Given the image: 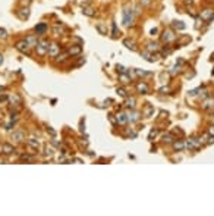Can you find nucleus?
Masks as SVG:
<instances>
[{
    "label": "nucleus",
    "instance_id": "obj_1",
    "mask_svg": "<svg viewBox=\"0 0 214 216\" xmlns=\"http://www.w3.org/2000/svg\"><path fill=\"white\" fill-rule=\"evenodd\" d=\"M135 21V15H134V9L132 7H125L123 9V18H122V22H123V27H132Z\"/></svg>",
    "mask_w": 214,
    "mask_h": 216
},
{
    "label": "nucleus",
    "instance_id": "obj_2",
    "mask_svg": "<svg viewBox=\"0 0 214 216\" xmlns=\"http://www.w3.org/2000/svg\"><path fill=\"white\" fill-rule=\"evenodd\" d=\"M48 47H50V43L47 40H41L37 43V46H35V49H37V53L40 54V56H44V54L48 53Z\"/></svg>",
    "mask_w": 214,
    "mask_h": 216
},
{
    "label": "nucleus",
    "instance_id": "obj_3",
    "mask_svg": "<svg viewBox=\"0 0 214 216\" xmlns=\"http://www.w3.org/2000/svg\"><path fill=\"white\" fill-rule=\"evenodd\" d=\"M201 146H202V143L200 141V138H195V137L189 138V140L185 143V147L189 150H200Z\"/></svg>",
    "mask_w": 214,
    "mask_h": 216
},
{
    "label": "nucleus",
    "instance_id": "obj_4",
    "mask_svg": "<svg viewBox=\"0 0 214 216\" xmlns=\"http://www.w3.org/2000/svg\"><path fill=\"white\" fill-rule=\"evenodd\" d=\"M15 47H16V50H18V52H21V53L29 54V49H31V46H29V44H28L25 40H22V41H18Z\"/></svg>",
    "mask_w": 214,
    "mask_h": 216
},
{
    "label": "nucleus",
    "instance_id": "obj_5",
    "mask_svg": "<svg viewBox=\"0 0 214 216\" xmlns=\"http://www.w3.org/2000/svg\"><path fill=\"white\" fill-rule=\"evenodd\" d=\"M174 38H176V34L172 29H166L164 33L161 34V40L164 41V43H172Z\"/></svg>",
    "mask_w": 214,
    "mask_h": 216
},
{
    "label": "nucleus",
    "instance_id": "obj_6",
    "mask_svg": "<svg viewBox=\"0 0 214 216\" xmlns=\"http://www.w3.org/2000/svg\"><path fill=\"white\" fill-rule=\"evenodd\" d=\"M200 18L202 21H205V22H210V21H213L214 19V14H213V10L211 9H204L202 12L200 14Z\"/></svg>",
    "mask_w": 214,
    "mask_h": 216
},
{
    "label": "nucleus",
    "instance_id": "obj_7",
    "mask_svg": "<svg viewBox=\"0 0 214 216\" xmlns=\"http://www.w3.org/2000/svg\"><path fill=\"white\" fill-rule=\"evenodd\" d=\"M15 151V149H13V146L12 144H7V143H3L2 146H0V153L2 155H6V156H9V155H12Z\"/></svg>",
    "mask_w": 214,
    "mask_h": 216
},
{
    "label": "nucleus",
    "instance_id": "obj_8",
    "mask_svg": "<svg viewBox=\"0 0 214 216\" xmlns=\"http://www.w3.org/2000/svg\"><path fill=\"white\" fill-rule=\"evenodd\" d=\"M60 53V47H59V44H57V43H52V44H50V47H48V56H50V57H56V56H57V54Z\"/></svg>",
    "mask_w": 214,
    "mask_h": 216
},
{
    "label": "nucleus",
    "instance_id": "obj_9",
    "mask_svg": "<svg viewBox=\"0 0 214 216\" xmlns=\"http://www.w3.org/2000/svg\"><path fill=\"white\" fill-rule=\"evenodd\" d=\"M16 15H18V18H19V19H28V18H29V15H31V12H29V7H21L19 10H18V12H16Z\"/></svg>",
    "mask_w": 214,
    "mask_h": 216
},
{
    "label": "nucleus",
    "instance_id": "obj_10",
    "mask_svg": "<svg viewBox=\"0 0 214 216\" xmlns=\"http://www.w3.org/2000/svg\"><path fill=\"white\" fill-rule=\"evenodd\" d=\"M47 29H48V27H47V24H44V22H40V24L35 25V34L37 35H44L47 33Z\"/></svg>",
    "mask_w": 214,
    "mask_h": 216
},
{
    "label": "nucleus",
    "instance_id": "obj_11",
    "mask_svg": "<svg viewBox=\"0 0 214 216\" xmlns=\"http://www.w3.org/2000/svg\"><path fill=\"white\" fill-rule=\"evenodd\" d=\"M81 52H82V47H81L79 44H72L71 47L67 49V54H71V56H76Z\"/></svg>",
    "mask_w": 214,
    "mask_h": 216
},
{
    "label": "nucleus",
    "instance_id": "obj_12",
    "mask_svg": "<svg viewBox=\"0 0 214 216\" xmlns=\"http://www.w3.org/2000/svg\"><path fill=\"white\" fill-rule=\"evenodd\" d=\"M141 119V113L139 112H135L134 109H131V112L128 113V121L131 122H138Z\"/></svg>",
    "mask_w": 214,
    "mask_h": 216
},
{
    "label": "nucleus",
    "instance_id": "obj_13",
    "mask_svg": "<svg viewBox=\"0 0 214 216\" xmlns=\"http://www.w3.org/2000/svg\"><path fill=\"white\" fill-rule=\"evenodd\" d=\"M116 122H117L119 125H126L128 124V115L126 113H123V112H119V113L116 115Z\"/></svg>",
    "mask_w": 214,
    "mask_h": 216
},
{
    "label": "nucleus",
    "instance_id": "obj_14",
    "mask_svg": "<svg viewBox=\"0 0 214 216\" xmlns=\"http://www.w3.org/2000/svg\"><path fill=\"white\" fill-rule=\"evenodd\" d=\"M12 140L16 143H22L25 140V134L22 131H15V132H12Z\"/></svg>",
    "mask_w": 214,
    "mask_h": 216
},
{
    "label": "nucleus",
    "instance_id": "obj_15",
    "mask_svg": "<svg viewBox=\"0 0 214 216\" xmlns=\"http://www.w3.org/2000/svg\"><path fill=\"white\" fill-rule=\"evenodd\" d=\"M202 109H204V110H214V99L213 97H208L207 100L202 103Z\"/></svg>",
    "mask_w": 214,
    "mask_h": 216
},
{
    "label": "nucleus",
    "instance_id": "obj_16",
    "mask_svg": "<svg viewBox=\"0 0 214 216\" xmlns=\"http://www.w3.org/2000/svg\"><path fill=\"white\" fill-rule=\"evenodd\" d=\"M142 56H144V59L145 61H148V62H155L157 59H159V54H154V53H151V52H144L142 53Z\"/></svg>",
    "mask_w": 214,
    "mask_h": 216
},
{
    "label": "nucleus",
    "instance_id": "obj_17",
    "mask_svg": "<svg viewBox=\"0 0 214 216\" xmlns=\"http://www.w3.org/2000/svg\"><path fill=\"white\" fill-rule=\"evenodd\" d=\"M136 90L139 91L141 94H148V91H150V88H148V85L145 82H138L136 84Z\"/></svg>",
    "mask_w": 214,
    "mask_h": 216
},
{
    "label": "nucleus",
    "instance_id": "obj_18",
    "mask_svg": "<svg viewBox=\"0 0 214 216\" xmlns=\"http://www.w3.org/2000/svg\"><path fill=\"white\" fill-rule=\"evenodd\" d=\"M27 144H28V147H29V149L35 150V151L40 149V143L37 141L35 138H29V140H27Z\"/></svg>",
    "mask_w": 214,
    "mask_h": 216
},
{
    "label": "nucleus",
    "instance_id": "obj_19",
    "mask_svg": "<svg viewBox=\"0 0 214 216\" xmlns=\"http://www.w3.org/2000/svg\"><path fill=\"white\" fill-rule=\"evenodd\" d=\"M147 50L151 52V53H153V52H159V50H160V46H159L157 41H150L147 44Z\"/></svg>",
    "mask_w": 214,
    "mask_h": 216
},
{
    "label": "nucleus",
    "instance_id": "obj_20",
    "mask_svg": "<svg viewBox=\"0 0 214 216\" xmlns=\"http://www.w3.org/2000/svg\"><path fill=\"white\" fill-rule=\"evenodd\" d=\"M25 41H27L31 47H35L37 43H38V40H37V34H35V35H28V37H25Z\"/></svg>",
    "mask_w": 214,
    "mask_h": 216
},
{
    "label": "nucleus",
    "instance_id": "obj_21",
    "mask_svg": "<svg viewBox=\"0 0 214 216\" xmlns=\"http://www.w3.org/2000/svg\"><path fill=\"white\" fill-rule=\"evenodd\" d=\"M82 14L87 15V16H94V15H95V10H94L91 6H88V5H84V6H82Z\"/></svg>",
    "mask_w": 214,
    "mask_h": 216
},
{
    "label": "nucleus",
    "instance_id": "obj_22",
    "mask_svg": "<svg viewBox=\"0 0 214 216\" xmlns=\"http://www.w3.org/2000/svg\"><path fill=\"white\" fill-rule=\"evenodd\" d=\"M9 101H10L13 106H19V104H22V100H21V97L18 94L9 96Z\"/></svg>",
    "mask_w": 214,
    "mask_h": 216
},
{
    "label": "nucleus",
    "instance_id": "obj_23",
    "mask_svg": "<svg viewBox=\"0 0 214 216\" xmlns=\"http://www.w3.org/2000/svg\"><path fill=\"white\" fill-rule=\"evenodd\" d=\"M123 44H125L128 49H131L132 52H136V46H135L134 41H131V40H123Z\"/></svg>",
    "mask_w": 214,
    "mask_h": 216
},
{
    "label": "nucleus",
    "instance_id": "obj_24",
    "mask_svg": "<svg viewBox=\"0 0 214 216\" xmlns=\"http://www.w3.org/2000/svg\"><path fill=\"white\" fill-rule=\"evenodd\" d=\"M173 147H174V150H179V151H181V150L185 149V143L181 141V140H178V141L173 143Z\"/></svg>",
    "mask_w": 214,
    "mask_h": 216
},
{
    "label": "nucleus",
    "instance_id": "obj_25",
    "mask_svg": "<svg viewBox=\"0 0 214 216\" xmlns=\"http://www.w3.org/2000/svg\"><path fill=\"white\" fill-rule=\"evenodd\" d=\"M173 140H174L173 134L167 132V134H164V135H163V140H161V141H163V143H173Z\"/></svg>",
    "mask_w": 214,
    "mask_h": 216
},
{
    "label": "nucleus",
    "instance_id": "obj_26",
    "mask_svg": "<svg viewBox=\"0 0 214 216\" xmlns=\"http://www.w3.org/2000/svg\"><path fill=\"white\" fill-rule=\"evenodd\" d=\"M135 103H136V100H135V97H131V99H128L126 100V106L128 109H134L135 108Z\"/></svg>",
    "mask_w": 214,
    "mask_h": 216
},
{
    "label": "nucleus",
    "instance_id": "obj_27",
    "mask_svg": "<svg viewBox=\"0 0 214 216\" xmlns=\"http://www.w3.org/2000/svg\"><path fill=\"white\" fill-rule=\"evenodd\" d=\"M66 57H67V52L66 53H59L57 54V56H56V62H57V63H62V62H65L66 61Z\"/></svg>",
    "mask_w": 214,
    "mask_h": 216
},
{
    "label": "nucleus",
    "instance_id": "obj_28",
    "mask_svg": "<svg viewBox=\"0 0 214 216\" xmlns=\"http://www.w3.org/2000/svg\"><path fill=\"white\" fill-rule=\"evenodd\" d=\"M173 27L176 28V29H185V27H186V25H185L182 21H174V22H173Z\"/></svg>",
    "mask_w": 214,
    "mask_h": 216
},
{
    "label": "nucleus",
    "instance_id": "obj_29",
    "mask_svg": "<svg viewBox=\"0 0 214 216\" xmlns=\"http://www.w3.org/2000/svg\"><path fill=\"white\" fill-rule=\"evenodd\" d=\"M7 38V31L5 28H0V40H6Z\"/></svg>",
    "mask_w": 214,
    "mask_h": 216
},
{
    "label": "nucleus",
    "instance_id": "obj_30",
    "mask_svg": "<svg viewBox=\"0 0 214 216\" xmlns=\"http://www.w3.org/2000/svg\"><path fill=\"white\" fill-rule=\"evenodd\" d=\"M120 81L123 82V84H128V82H131V78H129L126 74H120Z\"/></svg>",
    "mask_w": 214,
    "mask_h": 216
},
{
    "label": "nucleus",
    "instance_id": "obj_31",
    "mask_svg": "<svg viewBox=\"0 0 214 216\" xmlns=\"http://www.w3.org/2000/svg\"><path fill=\"white\" fill-rule=\"evenodd\" d=\"M53 153H54L53 147H50V146H46V151H44V155H46V156H53Z\"/></svg>",
    "mask_w": 214,
    "mask_h": 216
},
{
    "label": "nucleus",
    "instance_id": "obj_32",
    "mask_svg": "<svg viewBox=\"0 0 214 216\" xmlns=\"http://www.w3.org/2000/svg\"><path fill=\"white\" fill-rule=\"evenodd\" d=\"M95 28H97V29H98V31H100V33L103 34V35H104V34H107V29H106V28H104V27H103L101 24H98V25H97V27H95Z\"/></svg>",
    "mask_w": 214,
    "mask_h": 216
},
{
    "label": "nucleus",
    "instance_id": "obj_33",
    "mask_svg": "<svg viewBox=\"0 0 214 216\" xmlns=\"http://www.w3.org/2000/svg\"><path fill=\"white\" fill-rule=\"evenodd\" d=\"M135 74L138 75V77H144V75H150L148 72H144V71H141V69H135Z\"/></svg>",
    "mask_w": 214,
    "mask_h": 216
},
{
    "label": "nucleus",
    "instance_id": "obj_34",
    "mask_svg": "<svg viewBox=\"0 0 214 216\" xmlns=\"http://www.w3.org/2000/svg\"><path fill=\"white\" fill-rule=\"evenodd\" d=\"M157 134H159V129H151V132H150V140L155 138V135Z\"/></svg>",
    "mask_w": 214,
    "mask_h": 216
},
{
    "label": "nucleus",
    "instance_id": "obj_35",
    "mask_svg": "<svg viewBox=\"0 0 214 216\" xmlns=\"http://www.w3.org/2000/svg\"><path fill=\"white\" fill-rule=\"evenodd\" d=\"M53 33L56 34V35H60V34L63 33V29H62V28H59V27H54L53 28Z\"/></svg>",
    "mask_w": 214,
    "mask_h": 216
},
{
    "label": "nucleus",
    "instance_id": "obj_36",
    "mask_svg": "<svg viewBox=\"0 0 214 216\" xmlns=\"http://www.w3.org/2000/svg\"><path fill=\"white\" fill-rule=\"evenodd\" d=\"M21 159L25 160V162H31V160H32V157H31V156H27V155H22L21 156Z\"/></svg>",
    "mask_w": 214,
    "mask_h": 216
},
{
    "label": "nucleus",
    "instance_id": "obj_37",
    "mask_svg": "<svg viewBox=\"0 0 214 216\" xmlns=\"http://www.w3.org/2000/svg\"><path fill=\"white\" fill-rule=\"evenodd\" d=\"M117 94L122 96V97H126V91L123 88H117Z\"/></svg>",
    "mask_w": 214,
    "mask_h": 216
},
{
    "label": "nucleus",
    "instance_id": "obj_38",
    "mask_svg": "<svg viewBox=\"0 0 214 216\" xmlns=\"http://www.w3.org/2000/svg\"><path fill=\"white\" fill-rule=\"evenodd\" d=\"M139 3L142 6H148V5H151V0H139Z\"/></svg>",
    "mask_w": 214,
    "mask_h": 216
},
{
    "label": "nucleus",
    "instance_id": "obj_39",
    "mask_svg": "<svg viewBox=\"0 0 214 216\" xmlns=\"http://www.w3.org/2000/svg\"><path fill=\"white\" fill-rule=\"evenodd\" d=\"M153 112H154V108H151V106H150V108H147V110H145V115L150 116L151 113H153Z\"/></svg>",
    "mask_w": 214,
    "mask_h": 216
},
{
    "label": "nucleus",
    "instance_id": "obj_40",
    "mask_svg": "<svg viewBox=\"0 0 214 216\" xmlns=\"http://www.w3.org/2000/svg\"><path fill=\"white\" fill-rule=\"evenodd\" d=\"M112 28H113V37H117V27H116V24H113Z\"/></svg>",
    "mask_w": 214,
    "mask_h": 216
},
{
    "label": "nucleus",
    "instance_id": "obj_41",
    "mask_svg": "<svg viewBox=\"0 0 214 216\" xmlns=\"http://www.w3.org/2000/svg\"><path fill=\"white\" fill-rule=\"evenodd\" d=\"M29 3H31V0H21V5H22V6H27L28 7Z\"/></svg>",
    "mask_w": 214,
    "mask_h": 216
},
{
    "label": "nucleus",
    "instance_id": "obj_42",
    "mask_svg": "<svg viewBox=\"0 0 214 216\" xmlns=\"http://www.w3.org/2000/svg\"><path fill=\"white\" fill-rule=\"evenodd\" d=\"M9 100V97L7 96H0V103H5V101Z\"/></svg>",
    "mask_w": 214,
    "mask_h": 216
},
{
    "label": "nucleus",
    "instance_id": "obj_43",
    "mask_svg": "<svg viewBox=\"0 0 214 216\" xmlns=\"http://www.w3.org/2000/svg\"><path fill=\"white\" fill-rule=\"evenodd\" d=\"M117 72H120V74H125V68L120 66V65H117Z\"/></svg>",
    "mask_w": 214,
    "mask_h": 216
},
{
    "label": "nucleus",
    "instance_id": "obj_44",
    "mask_svg": "<svg viewBox=\"0 0 214 216\" xmlns=\"http://www.w3.org/2000/svg\"><path fill=\"white\" fill-rule=\"evenodd\" d=\"M186 5H191V6H194V0H183Z\"/></svg>",
    "mask_w": 214,
    "mask_h": 216
},
{
    "label": "nucleus",
    "instance_id": "obj_45",
    "mask_svg": "<svg viewBox=\"0 0 214 216\" xmlns=\"http://www.w3.org/2000/svg\"><path fill=\"white\" fill-rule=\"evenodd\" d=\"M157 33H159V28H153L151 29V35H155Z\"/></svg>",
    "mask_w": 214,
    "mask_h": 216
},
{
    "label": "nucleus",
    "instance_id": "obj_46",
    "mask_svg": "<svg viewBox=\"0 0 214 216\" xmlns=\"http://www.w3.org/2000/svg\"><path fill=\"white\" fill-rule=\"evenodd\" d=\"M2 63H3V56L0 54V66H2Z\"/></svg>",
    "mask_w": 214,
    "mask_h": 216
},
{
    "label": "nucleus",
    "instance_id": "obj_47",
    "mask_svg": "<svg viewBox=\"0 0 214 216\" xmlns=\"http://www.w3.org/2000/svg\"><path fill=\"white\" fill-rule=\"evenodd\" d=\"M0 163H3V160H2V159H0Z\"/></svg>",
    "mask_w": 214,
    "mask_h": 216
}]
</instances>
